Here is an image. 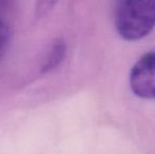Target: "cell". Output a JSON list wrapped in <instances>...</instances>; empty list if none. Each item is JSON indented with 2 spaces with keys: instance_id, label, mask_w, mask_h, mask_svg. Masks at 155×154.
I'll return each instance as SVG.
<instances>
[{
  "instance_id": "1",
  "label": "cell",
  "mask_w": 155,
  "mask_h": 154,
  "mask_svg": "<svg viewBox=\"0 0 155 154\" xmlns=\"http://www.w3.org/2000/svg\"><path fill=\"white\" fill-rule=\"evenodd\" d=\"M114 23L117 33L128 41L148 36L155 28L154 0H123L115 8Z\"/></svg>"
},
{
  "instance_id": "2",
  "label": "cell",
  "mask_w": 155,
  "mask_h": 154,
  "mask_svg": "<svg viewBox=\"0 0 155 154\" xmlns=\"http://www.w3.org/2000/svg\"><path fill=\"white\" fill-rule=\"evenodd\" d=\"M129 84L137 97L155 99V50L143 54L133 64Z\"/></svg>"
},
{
  "instance_id": "3",
  "label": "cell",
  "mask_w": 155,
  "mask_h": 154,
  "mask_svg": "<svg viewBox=\"0 0 155 154\" xmlns=\"http://www.w3.org/2000/svg\"><path fill=\"white\" fill-rule=\"evenodd\" d=\"M65 53V48L64 44L62 42H58L52 49L50 56L48 58L47 64H45V68L47 69H53L54 67H56L60 61L62 60L63 56Z\"/></svg>"
},
{
  "instance_id": "4",
  "label": "cell",
  "mask_w": 155,
  "mask_h": 154,
  "mask_svg": "<svg viewBox=\"0 0 155 154\" xmlns=\"http://www.w3.org/2000/svg\"><path fill=\"white\" fill-rule=\"evenodd\" d=\"M8 40V29L1 20H0V53L4 50Z\"/></svg>"
}]
</instances>
